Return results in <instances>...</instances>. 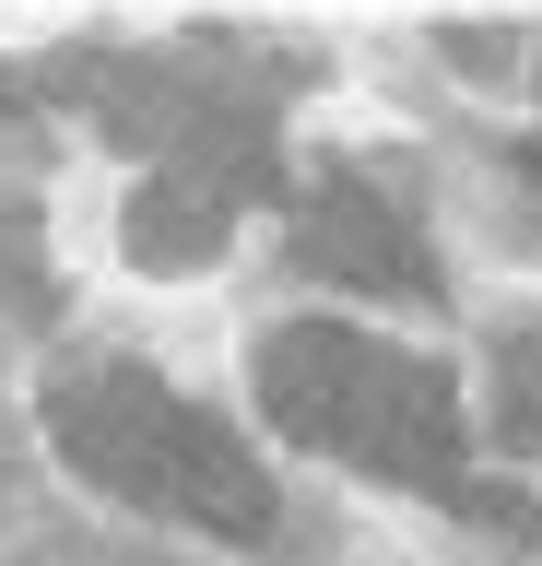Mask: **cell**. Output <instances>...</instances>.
I'll return each mask as SVG.
<instances>
[{"label": "cell", "instance_id": "cell-1", "mask_svg": "<svg viewBox=\"0 0 542 566\" xmlns=\"http://www.w3.org/2000/svg\"><path fill=\"white\" fill-rule=\"evenodd\" d=\"M47 437L72 472L118 495V507H153V520H189L213 543H272V472L236 449V424L178 401V389L107 354V366H72L47 389Z\"/></svg>", "mask_w": 542, "mask_h": 566}, {"label": "cell", "instance_id": "cell-2", "mask_svg": "<svg viewBox=\"0 0 542 566\" xmlns=\"http://www.w3.org/2000/svg\"><path fill=\"white\" fill-rule=\"evenodd\" d=\"M259 413L284 437H307V449H342L365 472H390V484H425V495L460 484V401H448V378L425 354L354 331V318L272 331L259 343Z\"/></svg>", "mask_w": 542, "mask_h": 566}, {"label": "cell", "instance_id": "cell-3", "mask_svg": "<svg viewBox=\"0 0 542 566\" xmlns=\"http://www.w3.org/2000/svg\"><path fill=\"white\" fill-rule=\"evenodd\" d=\"M295 260H307L319 283H354V295H436L425 237H413L401 201H390V189H365V177L307 189V212H295Z\"/></svg>", "mask_w": 542, "mask_h": 566}, {"label": "cell", "instance_id": "cell-4", "mask_svg": "<svg viewBox=\"0 0 542 566\" xmlns=\"http://www.w3.org/2000/svg\"><path fill=\"white\" fill-rule=\"evenodd\" d=\"M224 237H236V201H224L213 177H189V166H153L142 189H130V212H118V248H130L142 272H189V260H213Z\"/></svg>", "mask_w": 542, "mask_h": 566}, {"label": "cell", "instance_id": "cell-5", "mask_svg": "<svg viewBox=\"0 0 542 566\" xmlns=\"http://www.w3.org/2000/svg\"><path fill=\"white\" fill-rule=\"evenodd\" d=\"M496 437L519 460H542V331H496Z\"/></svg>", "mask_w": 542, "mask_h": 566}, {"label": "cell", "instance_id": "cell-6", "mask_svg": "<svg viewBox=\"0 0 542 566\" xmlns=\"http://www.w3.org/2000/svg\"><path fill=\"white\" fill-rule=\"evenodd\" d=\"M0 318H24V331L47 318V260H36V224L12 201H0Z\"/></svg>", "mask_w": 542, "mask_h": 566}, {"label": "cell", "instance_id": "cell-7", "mask_svg": "<svg viewBox=\"0 0 542 566\" xmlns=\"http://www.w3.org/2000/svg\"><path fill=\"white\" fill-rule=\"evenodd\" d=\"M448 507H460V520H483V531H507V543H542V507H531V495H507V484H471V472H460V484H448Z\"/></svg>", "mask_w": 542, "mask_h": 566}]
</instances>
